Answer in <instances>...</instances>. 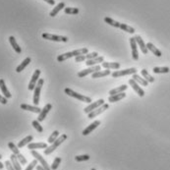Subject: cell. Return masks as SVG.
Here are the masks:
<instances>
[{"label": "cell", "instance_id": "1", "mask_svg": "<svg viewBox=\"0 0 170 170\" xmlns=\"http://www.w3.org/2000/svg\"><path fill=\"white\" fill-rule=\"evenodd\" d=\"M88 48H80V49H76V50H73L71 52H66V53H63V54H60L57 56V61L58 62H63L65 60H67V59L71 58V57H74V56H79V55H84V54H88Z\"/></svg>", "mask_w": 170, "mask_h": 170}, {"label": "cell", "instance_id": "2", "mask_svg": "<svg viewBox=\"0 0 170 170\" xmlns=\"http://www.w3.org/2000/svg\"><path fill=\"white\" fill-rule=\"evenodd\" d=\"M67 138H68V137H67V135H66V134H63V135H61L60 137H58V138L54 141V143L51 144L50 147H47L46 149L44 150V154H45V156H48V154H50L51 153H53V151L56 150L62 143L67 140Z\"/></svg>", "mask_w": 170, "mask_h": 170}, {"label": "cell", "instance_id": "3", "mask_svg": "<svg viewBox=\"0 0 170 170\" xmlns=\"http://www.w3.org/2000/svg\"><path fill=\"white\" fill-rule=\"evenodd\" d=\"M65 94L69 95V97H72L74 98H77L78 100L80 101H83V102H87V103H91V98L88 97H86V95H83V94H78V92L74 91L73 90H71V88H66L65 90Z\"/></svg>", "mask_w": 170, "mask_h": 170}, {"label": "cell", "instance_id": "4", "mask_svg": "<svg viewBox=\"0 0 170 170\" xmlns=\"http://www.w3.org/2000/svg\"><path fill=\"white\" fill-rule=\"evenodd\" d=\"M43 83H44V80L43 79H39L38 84L35 88V92H34V98H32V101H34V104L36 106L39 105V95H40V91H42V88L43 86Z\"/></svg>", "mask_w": 170, "mask_h": 170}, {"label": "cell", "instance_id": "5", "mask_svg": "<svg viewBox=\"0 0 170 170\" xmlns=\"http://www.w3.org/2000/svg\"><path fill=\"white\" fill-rule=\"evenodd\" d=\"M136 73H137L136 68H129V69H125V70H117V71L113 72L111 75L113 78H119V77H122V76L134 75Z\"/></svg>", "mask_w": 170, "mask_h": 170}, {"label": "cell", "instance_id": "6", "mask_svg": "<svg viewBox=\"0 0 170 170\" xmlns=\"http://www.w3.org/2000/svg\"><path fill=\"white\" fill-rule=\"evenodd\" d=\"M42 39H48V40H53V42H68V38H67V36L46 34V32L42 34Z\"/></svg>", "mask_w": 170, "mask_h": 170}, {"label": "cell", "instance_id": "7", "mask_svg": "<svg viewBox=\"0 0 170 170\" xmlns=\"http://www.w3.org/2000/svg\"><path fill=\"white\" fill-rule=\"evenodd\" d=\"M40 73H42V71L39 69H36L35 73L32 74V79L31 81H29V86H28V88L29 91H34L35 90V88L36 86V84H38L39 82V75H40Z\"/></svg>", "mask_w": 170, "mask_h": 170}, {"label": "cell", "instance_id": "8", "mask_svg": "<svg viewBox=\"0 0 170 170\" xmlns=\"http://www.w3.org/2000/svg\"><path fill=\"white\" fill-rule=\"evenodd\" d=\"M108 108H109V105L107 104V103H104V104H102L101 106L97 107V109L92 110L91 112L88 113V118H90V119H92V118L98 116L99 114H101L102 112H104L105 110H107Z\"/></svg>", "mask_w": 170, "mask_h": 170}, {"label": "cell", "instance_id": "9", "mask_svg": "<svg viewBox=\"0 0 170 170\" xmlns=\"http://www.w3.org/2000/svg\"><path fill=\"white\" fill-rule=\"evenodd\" d=\"M101 67L99 65H94V66H91L90 68L88 69H85V70H82V71H80L78 73V77L79 78H83V77L88 75V74H94L97 71H100Z\"/></svg>", "mask_w": 170, "mask_h": 170}, {"label": "cell", "instance_id": "10", "mask_svg": "<svg viewBox=\"0 0 170 170\" xmlns=\"http://www.w3.org/2000/svg\"><path fill=\"white\" fill-rule=\"evenodd\" d=\"M31 153H32V156H34L36 160L40 162V164H42V165L43 166L44 169H45V170H51V168L49 167L48 163H47V161H46L45 159H44V158H43L42 156H40V154L38 153V151H36V150H31Z\"/></svg>", "mask_w": 170, "mask_h": 170}, {"label": "cell", "instance_id": "11", "mask_svg": "<svg viewBox=\"0 0 170 170\" xmlns=\"http://www.w3.org/2000/svg\"><path fill=\"white\" fill-rule=\"evenodd\" d=\"M102 104H104V100H103L102 98H101V99H98V100H97V101L90 103V104H88V105L86 107V108H84V112L87 113V114H88L90 112H91L92 110L97 109V107L101 106Z\"/></svg>", "mask_w": 170, "mask_h": 170}, {"label": "cell", "instance_id": "12", "mask_svg": "<svg viewBox=\"0 0 170 170\" xmlns=\"http://www.w3.org/2000/svg\"><path fill=\"white\" fill-rule=\"evenodd\" d=\"M130 44H131V49H132V57L134 60H138L139 59V52H138V44L135 38L130 39Z\"/></svg>", "mask_w": 170, "mask_h": 170}, {"label": "cell", "instance_id": "13", "mask_svg": "<svg viewBox=\"0 0 170 170\" xmlns=\"http://www.w3.org/2000/svg\"><path fill=\"white\" fill-rule=\"evenodd\" d=\"M129 85H130V86L132 87V88L133 90H134L137 94H139V97H144V95H145V91H144V90L139 86V84L136 82V81H134L133 79H131V80H129Z\"/></svg>", "mask_w": 170, "mask_h": 170}, {"label": "cell", "instance_id": "14", "mask_svg": "<svg viewBox=\"0 0 170 170\" xmlns=\"http://www.w3.org/2000/svg\"><path fill=\"white\" fill-rule=\"evenodd\" d=\"M50 109H52V105L50 104V103H47V104L43 107L42 109V111L39 114V117H38V121L39 122H42L44 119H45V117L47 115V113L50 111Z\"/></svg>", "mask_w": 170, "mask_h": 170}, {"label": "cell", "instance_id": "15", "mask_svg": "<svg viewBox=\"0 0 170 170\" xmlns=\"http://www.w3.org/2000/svg\"><path fill=\"white\" fill-rule=\"evenodd\" d=\"M99 125H100V121H99V120L94 121L91 124H90L86 129H85V130L82 132V134H83L84 136H87V135H88V134H91V133L94 131L95 128H97Z\"/></svg>", "mask_w": 170, "mask_h": 170}, {"label": "cell", "instance_id": "16", "mask_svg": "<svg viewBox=\"0 0 170 170\" xmlns=\"http://www.w3.org/2000/svg\"><path fill=\"white\" fill-rule=\"evenodd\" d=\"M135 39H136V42H137V44H138L139 47L141 48L142 52L144 54H147V52H149V49H147V44L144 42L143 39L140 36H135Z\"/></svg>", "mask_w": 170, "mask_h": 170}, {"label": "cell", "instance_id": "17", "mask_svg": "<svg viewBox=\"0 0 170 170\" xmlns=\"http://www.w3.org/2000/svg\"><path fill=\"white\" fill-rule=\"evenodd\" d=\"M48 147L46 143H29L28 145V149L29 150H39V149H46Z\"/></svg>", "mask_w": 170, "mask_h": 170}, {"label": "cell", "instance_id": "18", "mask_svg": "<svg viewBox=\"0 0 170 170\" xmlns=\"http://www.w3.org/2000/svg\"><path fill=\"white\" fill-rule=\"evenodd\" d=\"M0 90H1L3 95H4L6 98H11V97H12V94H11L10 91H8V88H7L6 85H5V81L3 79H0Z\"/></svg>", "mask_w": 170, "mask_h": 170}, {"label": "cell", "instance_id": "19", "mask_svg": "<svg viewBox=\"0 0 170 170\" xmlns=\"http://www.w3.org/2000/svg\"><path fill=\"white\" fill-rule=\"evenodd\" d=\"M21 109L23 110H27V111H31V112H34V113H40L42 109L39 108L38 106H32V105H29V104H21Z\"/></svg>", "mask_w": 170, "mask_h": 170}, {"label": "cell", "instance_id": "20", "mask_svg": "<svg viewBox=\"0 0 170 170\" xmlns=\"http://www.w3.org/2000/svg\"><path fill=\"white\" fill-rule=\"evenodd\" d=\"M101 66L107 70H109V69L117 70L120 68V63H118V62H102Z\"/></svg>", "mask_w": 170, "mask_h": 170}, {"label": "cell", "instance_id": "21", "mask_svg": "<svg viewBox=\"0 0 170 170\" xmlns=\"http://www.w3.org/2000/svg\"><path fill=\"white\" fill-rule=\"evenodd\" d=\"M10 161H11V163L13 164L14 168L16 170H22L21 163H20V161L18 160V157H17L16 154H14V153L11 154V156H10Z\"/></svg>", "mask_w": 170, "mask_h": 170}, {"label": "cell", "instance_id": "22", "mask_svg": "<svg viewBox=\"0 0 170 170\" xmlns=\"http://www.w3.org/2000/svg\"><path fill=\"white\" fill-rule=\"evenodd\" d=\"M125 97H126V94H125V92H121V94L110 95V97H108V101L109 102H116V101H119Z\"/></svg>", "mask_w": 170, "mask_h": 170}, {"label": "cell", "instance_id": "23", "mask_svg": "<svg viewBox=\"0 0 170 170\" xmlns=\"http://www.w3.org/2000/svg\"><path fill=\"white\" fill-rule=\"evenodd\" d=\"M103 61H104V58H103V56H97V57H95L94 59H91V60H87L86 64L88 66H94L97 64L102 63Z\"/></svg>", "mask_w": 170, "mask_h": 170}, {"label": "cell", "instance_id": "24", "mask_svg": "<svg viewBox=\"0 0 170 170\" xmlns=\"http://www.w3.org/2000/svg\"><path fill=\"white\" fill-rule=\"evenodd\" d=\"M9 42H10V44L11 45H12V47H13V49L16 51L17 53H21L22 52V49H21V47L19 46V44L17 43V42H16V39H15V38L13 36H11L10 38H9Z\"/></svg>", "mask_w": 170, "mask_h": 170}, {"label": "cell", "instance_id": "25", "mask_svg": "<svg viewBox=\"0 0 170 170\" xmlns=\"http://www.w3.org/2000/svg\"><path fill=\"white\" fill-rule=\"evenodd\" d=\"M147 49H149L150 51H151V52L156 55V56H157V57H160L161 56V51L159 49H157L156 47L154 46L151 42H147Z\"/></svg>", "mask_w": 170, "mask_h": 170}, {"label": "cell", "instance_id": "26", "mask_svg": "<svg viewBox=\"0 0 170 170\" xmlns=\"http://www.w3.org/2000/svg\"><path fill=\"white\" fill-rule=\"evenodd\" d=\"M111 74L110 70H104V71H97L91 75V78L92 79H97V78H101V77H105V76H108Z\"/></svg>", "mask_w": 170, "mask_h": 170}, {"label": "cell", "instance_id": "27", "mask_svg": "<svg viewBox=\"0 0 170 170\" xmlns=\"http://www.w3.org/2000/svg\"><path fill=\"white\" fill-rule=\"evenodd\" d=\"M128 88V86L126 85H122V86L113 88L109 91V95H113V94H121V92H124Z\"/></svg>", "mask_w": 170, "mask_h": 170}, {"label": "cell", "instance_id": "28", "mask_svg": "<svg viewBox=\"0 0 170 170\" xmlns=\"http://www.w3.org/2000/svg\"><path fill=\"white\" fill-rule=\"evenodd\" d=\"M31 61H32V60H31V58H29V57H27V58H26L25 60H24L23 62H22V63H21V64L16 68V72H17V73L22 72V71H23V70H24L26 67H27V66H28L29 63H31Z\"/></svg>", "mask_w": 170, "mask_h": 170}, {"label": "cell", "instance_id": "29", "mask_svg": "<svg viewBox=\"0 0 170 170\" xmlns=\"http://www.w3.org/2000/svg\"><path fill=\"white\" fill-rule=\"evenodd\" d=\"M64 7H65V3H64V2L59 3V4L55 6V7H54V9L50 12V14H49V15H50V17H55L59 12H60V10L63 9Z\"/></svg>", "mask_w": 170, "mask_h": 170}, {"label": "cell", "instance_id": "30", "mask_svg": "<svg viewBox=\"0 0 170 170\" xmlns=\"http://www.w3.org/2000/svg\"><path fill=\"white\" fill-rule=\"evenodd\" d=\"M133 80L136 81L137 83L140 84V85H142V86H144V87H147V85H149V82H147V80H145L144 78H142L141 76L137 75V74H134V75H133Z\"/></svg>", "mask_w": 170, "mask_h": 170}, {"label": "cell", "instance_id": "31", "mask_svg": "<svg viewBox=\"0 0 170 170\" xmlns=\"http://www.w3.org/2000/svg\"><path fill=\"white\" fill-rule=\"evenodd\" d=\"M32 140H34V137H32V136L26 137V138H24L23 140H22V141L19 142V144H18V147H19V149H21V147H25L26 145H29V144L31 143Z\"/></svg>", "mask_w": 170, "mask_h": 170}, {"label": "cell", "instance_id": "32", "mask_svg": "<svg viewBox=\"0 0 170 170\" xmlns=\"http://www.w3.org/2000/svg\"><path fill=\"white\" fill-rule=\"evenodd\" d=\"M141 74H142V76L144 77V79L147 80L149 83H153L154 82V78H153V76L150 75L149 72H147L146 69H143L142 71H141Z\"/></svg>", "mask_w": 170, "mask_h": 170}, {"label": "cell", "instance_id": "33", "mask_svg": "<svg viewBox=\"0 0 170 170\" xmlns=\"http://www.w3.org/2000/svg\"><path fill=\"white\" fill-rule=\"evenodd\" d=\"M104 22L106 24L112 26V27H114V28H120V25H121V23L114 21L113 19H111V18H109V17H105L104 18Z\"/></svg>", "mask_w": 170, "mask_h": 170}, {"label": "cell", "instance_id": "34", "mask_svg": "<svg viewBox=\"0 0 170 170\" xmlns=\"http://www.w3.org/2000/svg\"><path fill=\"white\" fill-rule=\"evenodd\" d=\"M153 71L156 74H166L169 73L170 69L168 67H154L153 69Z\"/></svg>", "mask_w": 170, "mask_h": 170}, {"label": "cell", "instance_id": "35", "mask_svg": "<svg viewBox=\"0 0 170 170\" xmlns=\"http://www.w3.org/2000/svg\"><path fill=\"white\" fill-rule=\"evenodd\" d=\"M119 29H121L122 31H124V32H129V34H134V32H135V29L132 28V27H130V26L126 25V24H121Z\"/></svg>", "mask_w": 170, "mask_h": 170}, {"label": "cell", "instance_id": "36", "mask_svg": "<svg viewBox=\"0 0 170 170\" xmlns=\"http://www.w3.org/2000/svg\"><path fill=\"white\" fill-rule=\"evenodd\" d=\"M64 12L66 14L76 15V14L79 13V9L78 8H74V7H65V8H64Z\"/></svg>", "mask_w": 170, "mask_h": 170}, {"label": "cell", "instance_id": "37", "mask_svg": "<svg viewBox=\"0 0 170 170\" xmlns=\"http://www.w3.org/2000/svg\"><path fill=\"white\" fill-rule=\"evenodd\" d=\"M8 147L9 149L12 150V153H14V154H19L20 153V150H19V147H18V146H16L15 145V144L13 143V142H10V143H8Z\"/></svg>", "mask_w": 170, "mask_h": 170}, {"label": "cell", "instance_id": "38", "mask_svg": "<svg viewBox=\"0 0 170 170\" xmlns=\"http://www.w3.org/2000/svg\"><path fill=\"white\" fill-rule=\"evenodd\" d=\"M32 125L34 126V128H35L36 130L38 131L39 133H42V132H43V128H42V125L39 124V122L38 120H34V121H32Z\"/></svg>", "mask_w": 170, "mask_h": 170}, {"label": "cell", "instance_id": "39", "mask_svg": "<svg viewBox=\"0 0 170 170\" xmlns=\"http://www.w3.org/2000/svg\"><path fill=\"white\" fill-rule=\"evenodd\" d=\"M60 163H61V157H56V158H55V159L53 160L52 164H51V166H50L51 170H56V169L58 168V166H59V164H60Z\"/></svg>", "mask_w": 170, "mask_h": 170}, {"label": "cell", "instance_id": "40", "mask_svg": "<svg viewBox=\"0 0 170 170\" xmlns=\"http://www.w3.org/2000/svg\"><path fill=\"white\" fill-rule=\"evenodd\" d=\"M58 137H59V132L58 131H54L52 134L50 135L48 140H47V142H48L49 144H52V143H54V141L58 138Z\"/></svg>", "mask_w": 170, "mask_h": 170}, {"label": "cell", "instance_id": "41", "mask_svg": "<svg viewBox=\"0 0 170 170\" xmlns=\"http://www.w3.org/2000/svg\"><path fill=\"white\" fill-rule=\"evenodd\" d=\"M75 159H76V161H79V162H81V161H87V160L90 159V156H88V154L77 156H75Z\"/></svg>", "mask_w": 170, "mask_h": 170}, {"label": "cell", "instance_id": "42", "mask_svg": "<svg viewBox=\"0 0 170 170\" xmlns=\"http://www.w3.org/2000/svg\"><path fill=\"white\" fill-rule=\"evenodd\" d=\"M17 157H18V160L20 161V163H21V164L25 165V164H27V163H28V161H27V159H26V157H25L21 153H20L19 154H17Z\"/></svg>", "mask_w": 170, "mask_h": 170}, {"label": "cell", "instance_id": "43", "mask_svg": "<svg viewBox=\"0 0 170 170\" xmlns=\"http://www.w3.org/2000/svg\"><path fill=\"white\" fill-rule=\"evenodd\" d=\"M85 56H86V60H91V59H94L95 57H97L98 53L97 52H91V53L85 54Z\"/></svg>", "mask_w": 170, "mask_h": 170}, {"label": "cell", "instance_id": "44", "mask_svg": "<svg viewBox=\"0 0 170 170\" xmlns=\"http://www.w3.org/2000/svg\"><path fill=\"white\" fill-rule=\"evenodd\" d=\"M36 164H38V160H36V159L32 160L31 163H29V164L27 166V168H26L25 170H32V169H34L36 166Z\"/></svg>", "mask_w": 170, "mask_h": 170}, {"label": "cell", "instance_id": "45", "mask_svg": "<svg viewBox=\"0 0 170 170\" xmlns=\"http://www.w3.org/2000/svg\"><path fill=\"white\" fill-rule=\"evenodd\" d=\"M4 164H5V167L7 168V170H16V169L14 168L13 164L11 163V161H8V160H6Z\"/></svg>", "mask_w": 170, "mask_h": 170}, {"label": "cell", "instance_id": "46", "mask_svg": "<svg viewBox=\"0 0 170 170\" xmlns=\"http://www.w3.org/2000/svg\"><path fill=\"white\" fill-rule=\"evenodd\" d=\"M86 60V56H85V54L84 55H79V56H76V58H75V61L76 62H83V61H85Z\"/></svg>", "mask_w": 170, "mask_h": 170}, {"label": "cell", "instance_id": "47", "mask_svg": "<svg viewBox=\"0 0 170 170\" xmlns=\"http://www.w3.org/2000/svg\"><path fill=\"white\" fill-rule=\"evenodd\" d=\"M0 103H2V104H6L7 103V98L5 97H2L1 94H0Z\"/></svg>", "mask_w": 170, "mask_h": 170}, {"label": "cell", "instance_id": "48", "mask_svg": "<svg viewBox=\"0 0 170 170\" xmlns=\"http://www.w3.org/2000/svg\"><path fill=\"white\" fill-rule=\"evenodd\" d=\"M43 1L47 2V3H48V4H50V5H54V4H55V1H54V0H43Z\"/></svg>", "mask_w": 170, "mask_h": 170}, {"label": "cell", "instance_id": "49", "mask_svg": "<svg viewBox=\"0 0 170 170\" xmlns=\"http://www.w3.org/2000/svg\"><path fill=\"white\" fill-rule=\"evenodd\" d=\"M36 170H45L42 165H36Z\"/></svg>", "mask_w": 170, "mask_h": 170}, {"label": "cell", "instance_id": "50", "mask_svg": "<svg viewBox=\"0 0 170 170\" xmlns=\"http://www.w3.org/2000/svg\"><path fill=\"white\" fill-rule=\"evenodd\" d=\"M3 168H4V164H3L1 161H0V169H3Z\"/></svg>", "mask_w": 170, "mask_h": 170}, {"label": "cell", "instance_id": "51", "mask_svg": "<svg viewBox=\"0 0 170 170\" xmlns=\"http://www.w3.org/2000/svg\"><path fill=\"white\" fill-rule=\"evenodd\" d=\"M1 158H2V156H1V154H0V159H1Z\"/></svg>", "mask_w": 170, "mask_h": 170}, {"label": "cell", "instance_id": "52", "mask_svg": "<svg viewBox=\"0 0 170 170\" xmlns=\"http://www.w3.org/2000/svg\"><path fill=\"white\" fill-rule=\"evenodd\" d=\"M91 170H97V169H94V168H91Z\"/></svg>", "mask_w": 170, "mask_h": 170}]
</instances>
